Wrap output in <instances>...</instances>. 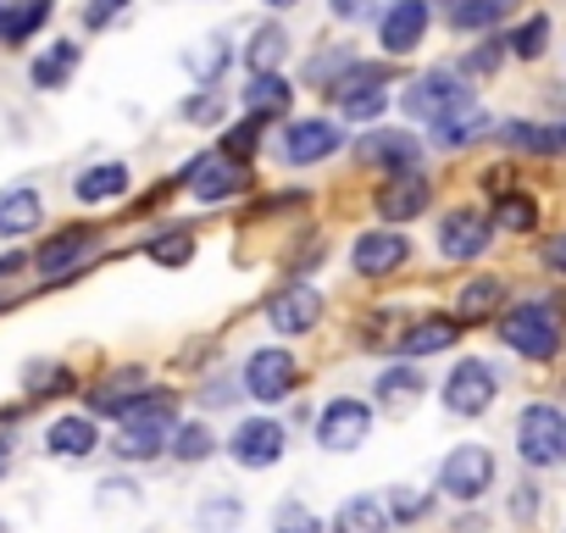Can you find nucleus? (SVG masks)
<instances>
[{
  "label": "nucleus",
  "mask_w": 566,
  "mask_h": 533,
  "mask_svg": "<svg viewBox=\"0 0 566 533\" xmlns=\"http://www.w3.org/2000/svg\"><path fill=\"white\" fill-rule=\"evenodd\" d=\"M123 428H117V456L123 461H156V456H167V439H172V428H178V400L167 395V389H150V395H139L123 417H117Z\"/></svg>",
  "instance_id": "nucleus-1"
},
{
  "label": "nucleus",
  "mask_w": 566,
  "mask_h": 533,
  "mask_svg": "<svg viewBox=\"0 0 566 533\" xmlns=\"http://www.w3.org/2000/svg\"><path fill=\"white\" fill-rule=\"evenodd\" d=\"M500 339H505L516 356H527V362H549V356L560 351V306H549V301H522V306H511V312L500 317Z\"/></svg>",
  "instance_id": "nucleus-2"
},
{
  "label": "nucleus",
  "mask_w": 566,
  "mask_h": 533,
  "mask_svg": "<svg viewBox=\"0 0 566 533\" xmlns=\"http://www.w3.org/2000/svg\"><path fill=\"white\" fill-rule=\"evenodd\" d=\"M389 84H395L389 67H378V62H350V67L328 84V101H334L350 123H373V117L389 106Z\"/></svg>",
  "instance_id": "nucleus-3"
},
{
  "label": "nucleus",
  "mask_w": 566,
  "mask_h": 533,
  "mask_svg": "<svg viewBox=\"0 0 566 533\" xmlns=\"http://www.w3.org/2000/svg\"><path fill=\"white\" fill-rule=\"evenodd\" d=\"M239 384H244V400H255V406H277V400H290V395L301 389V362L283 351V345H261V351L244 356Z\"/></svg>",
  "instance_id": "nucleus-4"
},
{
  "label": "nucleus",
  "mask_w": 566,
  "mask_h": 533,
  "mask_svg": "<svg viewBox=\"0 0 566 533\" xmlns=\"http://www.w3.org/2000/svg\"><path fill=\"white\" fill-rule=\"evenodd\" d=\"M461 106H472V90H467V79L450 73V67L422 73V79L400 95V112H406V117H422V123H439V117H450V112H461Z\"/></svg>",
  "instance_id": "nucleus-5"
},
{
  "label": "nucleus",
  "mask_w": 566,
  "mask_h": 533,
  "mask_svg": "<svg viewBox=\"0 0 566 533\" xmlns=\"http://www.w3.org/2000/svg\"><path fill=\"white\" fill-rule=\"evenodd\" d=\"M367 439H373V406L356 400V395H334V400L323 406V417H317V445H323L328 456H350V450H361Z\"/></svg>",
  "instance_id": "nucleus-6"
},
{
  "label": "nucleus",
  "mask_w": 566,
  "mask_h": 533,
  "mask_svg": "<svg viewBox=\"0 0 566 533\" xmlns=\"http://www.w3.org/2000/svg\"><path fill=\"white\" fill-rule=\"evenodd\" d=\"M283 450H290V428H283L277 417H244L228 439V461H239L244 472H266L283 461Z\"/></svg>",
  "instance_id": "nucleus-7"
},
{
  "label": "nucleus",
  "mask_w": 566,
  "mask_h": 533,
  "mask_svg": "<svg viewBox=\"0 0 566 533\" xmlns=\"http://www.w3.org/2000/svg\"><path fill=\"white\" fill-rule=\"evenodd\" d=\"M439 489H444L450 500H461V505L483 500V494L494 489V456H489V445H455V450L439 461Z\"/></svg>",
  "instance_id": "nucleus-8"
},
{
  "label": "nucleus",
  "mask_w": 566,
  "mask_h": 533,
  "mask_svg": "<svg viewBox=\"0 0 566 533\" xmlns=\"http://www.w3.org/2000/svg\"><path fill=\"white\" fill-rule=\"evenodd\" d=\"M494 395H500V378H494V367L478 362V356H461V362L450 367V378H444V411H450V417H483V411L494 406Z\"/></svg>",
  "instance_id": "nucleus-9"
},
{
  "label": "nucleus",
  "mask_w": 566,
  "mask_h": 533,
  "mask_svg": "<svg viewBox=\"0 0 566 533\" xmlns=\"http://www.w3.org/2000/svg\"><path fill=\"white\" fill-rule=\"evenodd\" d=\"M516 450L527 467H555L566 461V417L555 406H527L516 417Z\"/></svg>",
  "instance_id": "nucleus-10"
},
{
  "label": "nucleus",
  "mask_w": 566,
  "mask_h": 533,
  "mask_svg": "<svg viewBox=\"0 0 566 533\" xmlns=\"http://www.w3.org/2000/svg\"><path fill=\"white\" fill-rule=\"evenodd\" d=\"M184 184H189V195H195V200L217 206V200L244 195L250 167H244V161H233V156H222V150H211V156H200V161H189V167H184Z\"/></svg>",
  "instance_id": "nucleus-11"
},
{
  "label": "nucleus",
  "mask_w": 566,
  "mask_h": 533,
  "mask_svg": "<svg viewBox=\"0 0 566 533\" xmlns=\"http://www.w3.org/2000/svg\"><path fill=\"white\" fill-rule=\"evenodd\" d=\"M406 261H411V239L400 228H367L350 244V266L361 279H389V273H400Z\"/></svg>",
  "instance_id": "nucleus-12"
},
{
  "label": "nucleus",
  "mask_w": 566,
  "mask_h": 533,
  "mask_svg": "<svg viewBox=\"0 0 566 533\" xmlns=\"http://www.w3.org/2000/svg\"><path fill=\"white\" fill-rule=\"evenodd\" d=\"M339 150H345V134H339L334 117H301V123L283 128V161L290 167H317Z\"/></svg>",
  "instance_id": "nucleus-13"
},
{
  "label": "nucleus",
  "mask_w": 566,
  "mask_h": 533,
  "mask_svg": "<svg viewBox=\"0 0 566 533\" xmlns=\"http://www.w3.org/2000/svg\"><path fill=\"white\" fill-rule=\"evenodd\" d=\"M428 206H433V184H428L417 167L389 173V184L378 189V217H384V222H417Z\"/></svg>",
  "instance_id": "nucleus-14"
},
{
  "label": "nucleus",
  "mask_w": 566,
  "mask_h": 533,
  "mask_svg": "<svg viewBox=\"0 0 566 533\" xmlns=\"http://www.w3.org/2000/svg\"><path fill=\"white\" fill-rule=\"evenodd\" d=\"M317 317H323V295L312 290V284H290V290H277L272 301H266V323L277 328V334H312L317 328Z\"/></svg>",
  "instance_id": "nucleus-15"
},
{
  "label": "nucleus",
  "mask_w": 566,
  "mask_h": 533,
  "mask_svg": "<svg viewBox=\"0 0 566 533\" xmlns=\"http://www.w3.org/2000/svg\"><path fill=\"white\" fill-rule=\"evenodd\" d=\"M428 34V0H395V7L378 18V45L389 56H411Z\"/></svg>",
  "instance_id": "nucleus-16"
},
{
  "label": "nucleus",
  "mask_w": 566,
  "mask_h": 533,
  "mask_svg": "<svg viewBox=\"0 0 566 533\" xmlns=\"http://www.w3.org/2000/svg\"><path fill=\"white\" fill-rule=\"evenodd\" d=\"M433 239H439V255H450V261H478V255L489 250V239H494V222L478 217V211H450Z\"/></svg>",
  "instance_id": "nucleus-17"
},
{
  "label": "nucleus",
  "mask_w": 566,
  "mask_h": 533,
  "mask_svg": "<svg viewBox=\"0 0 566 533\" xmlns=\"http://www.w3.org/2000/svg\"><path fill=\"white\" fill-rule=\"evenodd\" d=\"M95 239H101V233H95L90 222H78V228H62V233H51V239L40 244L34 266H40V273H51V279H62V273H73V266H84V261H90Z\"/></svg>",
  "instance_id": "nucleus-18"
},
{
  "label": "nucleus",
  "mask_w": 566,
  "mask_h": 533,
  "mask_svg": "<svg viewBox=\"0 0 566 533\" xmlns=\"http://www.w3.org/2000/svg\"><path fill=\"white\" fill-rule=\"evenodd\" d=\"M95 450H101V428H95L90 411L56 417V422L45 428V456H56V461H90Z\"/></svg>",
  "instance_id": "nucleus-19"
},
{
  "label": "nucleus",
  "mask_w": 566,
  "mask_h": 533,
  "mask_svg": "<svg viewBox=\"0 0 566 533\" xmlns=\"http://www.w3.org/2000/svg\"><path fill=\"white\" fill-rule=\"evenodd\" d=\"M455 339H461V323H455V317H422V323H411V328L395 339V356H400V362L444 356Z\"/></svg>",
  "instance_id": "nucleus-20"
},
{
  "label": "nucleus",
  "mask_w": 566,
  "mask_h": 533,
  "mask_svg": "<svg viewBox=\"0 0 566 533\" xmlns=\"http://www.w3.org/2000/svg\"><path fill=\"white\" fill-rule=\"evenodd\" d=\"M356 161H367V167H389V173H406V167H417V139L400 134V128L361 134V139H356Z\"/></svg>",
  "instance_id": "nucleus-21"
},
{
  "label": "nucleus",
  "mask_w": 566,
  "mask_h": 533,
  "mask_svg": "<svg viewBox=\"0 0 566 533\" xmlns=\"http://www.w3.org/2000/svg\"><path fill=\"white\" fill-rule=\"evenodd\" d=\"M145 389V367H117L106 384L90 389V417H123Z\"/></svg>",
  "instance_id": "nucleus-22"
},
{
  "label": "nucleus",
  "mask_w": 566,
  "mask_h": 533,
  "mask_svg": "<svg viewBox=\"0 0 566 533\" xmlns=\"http://www.w3.org/2000/svg\"><path fill=\"white\" fill-rule=\"evenodd\" d=\"M40 222H45V200H40V189L18 184V189L0 195V239H23V233H34Z\"/></svg>",
  "instance_id": "nucleus-23"
},
{
  "label": "nucleus",
  "mask_w": 566,
  "mask_h": 533,
  "mask_svg": "<svg viewBox=\"0 0 566 533\" xmlns=\"http://www.w3.org/2000/svg\"><path fill=\"white\" fill-rule=\"evenodd\" d=\"M134 189V173L123 167V161H101V167H84L78 178H73V195L84 200V206H101V200H123Z\"/></svg>",
  "instance_id": "nucleus-24"
},
{
  "label": "nucleus",
  "mask_w": 566,
  "mask_h": 533,
  "mask_svg": "<svg viewBox=\"0 0 566 533\" xmlns=\"http://www.w3.org/2000/svg\"><path fill=\"white\" fill-rule=\"evenodd\" d=\"M56 12V0H7L0 7V45H23L29 34H40Z\"/></svg>",
  "instance_id": "nucleus-25"
},
{
  "label": "nucleus",
  "mask_w": 566,
  "mask_h": 533,
  "mask_svg": "<svg viewBox=\"0 0 566 533\" xmlns=\"http://www.w3.org/2000/svg\"><path fill=\"white\" fill-rule=\"evenodd\" d=\"M78 62H84V51H78L73 40H51V45L34 56L29 79H34V90H67V79L78 73Z\"/></svg>",
  "instance_id": "nucleus-26"
},
{
  "label": "nucleus",
  "mask_w": 566,
  "mask_h": 533,
  "mask_svg": "<svg viewBox=\"0 0 566 533\" xmlns=\"http://www.w3.org/2000/svg\"><path fill=\"white\" fill-rule=\"evenodd\" d=\"M483 134H489V112H483L478 101L433 123V145H439V150H467V145H472V139H483Z\"/></svg>",
  "instance_id": "nucleus-27"
},
{
  "label": "nucleus",
  "mask_w": 566,
  "mask_h": 533,
  "mask_svg": "<svg viewBox=\"0 0 566 533\" xmlns=\"http://www.w3.org/2000/svg\"><path fill=\"white\" fill-rule=\"evenodd\" d=\"M228 62H233V51H228L222 34H211V40H200L195 51H184V67H189V79H195L200 90H217L222 73H228Z\"/></svg>",
  "instance_id": "nucleus-28"
},
{
  "label": "nucleus",
  "mask_w": 566,
  "mask_h": 533,
  "mask_svg": "<svg viewBox=\"0 0 566 533\" xmlns=\"http://www.w3.org/2000/svg\"><path fill=\"white\" fill-rule=\"evenodd\" d=\"M328 533H389V511H384V500L356 494V500H345V505L334 511Z\"/></svg>",
  "instance_id": "nucleus-29"
},
{
  "label": "nucleus",
  "mask_w": 566,
  "mask_h": 533,
  "mask_svg": "<svg viewBox=\"0 0 566 533\" xmlns=\"http://www.w3.org/2000/svg\"><path fill=\"white\" fill-rule=\"evenodd\" d=\"M511 7H516V0H444V23L472 34V29H494Z\"/></svg>",
  "instance_id": "nucleus-30"
},
{
  "label": "nucleus",
  "mask_w": 566,
  "mask_h": 533,
  "mask_svg": "<svg viewBox=\"0 0 566 533\" xmlns=\"http://www.w3.org/2000/svg\"><path fill=\"white\" fill-rule=\"evenodd\" d=\"M290 101H295V90H290V79H277V73H255L250 90H244L250 117H283V112H290Z\"/></svg>",
  "instance_id": "nucleus-31"
},
{
  "label": "nucleus",
  "mask_w": 566,
  "mask_h": 533,
  "mask_svg": "<svg viewBox=\"0 0 566 533\" xmlns=\"http://www.w3.org/2000/svg\"><path fill=\"white\" fill-rule=\"evenodd\" d=\"M283 56H290V34H283L277 23H261V29L250 34V45H244L250 73H277V67H283Z\"/></svg>",
  "instance_id": "nucleus-32"
},
{
  "label": "nucleus",
  "mask_w": 566,
  "mask_h": 533,
  "mask_svg": "<svg viewBox=\"0 0 566 533\" xmlns=\"http://www.w3.org/2000/svg\"><path fill=\"white\" fill-rule=\"evenodd\" d=\"M500 301H505V284H500V279H472V284L461 290L455 312H461V323H483L489 312H500Z\"/></svg>",
  "instance_id": "nucleus-33"
},
{
  "label": "nucleus",
  "mask_w": 566,
  "mask_h": 533,
  "mask_svg": "<svg viewBox=\"0 0 566 533\" xmlns=\"http://www.w3.org/2000/svg\"><path fill=\"white\" fill-rule=\"evenodd\" d=\"M211 450H217V439H211V428H206V422H178V428H172V439H167V456H172V461H184V467L206 461Z\"/></svg>",
  "instance_id": "nucleus-34"
},
{
  "label": "nucleus",
  "mask_w": 566,
  "mask_h": 533,
  "mask_svg": "<svg viewBox=\"0 0 566 533\" xmlns=\"http://www.w3.org/2000/svg\"><path fill=\"white\" fill-rule=\"evenodd\" d=\"M239 522H244V505L233 494H211V500L195 505V527L200 533H239Z\"/></svg>",
  "instance_id": "nucleus-35"
},
{
  "label": "nucleus",
  "mask_w": 566,
  "mask_h": 533,
  "mask_svg": "<svg viewBox=\"0 0 566 533\" xmlns=\"http://www.w3.org/2000/svg\"><path fill=\"white\" fill-rule=\"evenodd\" d=\"M494 222H500V228H511V233H527V228L538 222V206H533V195H516V189H505V195L494 200Z\"/></svg>",
  "instance_id": "nucleus-36"
},
{
  "label": "nucleus",
  "mask_w": 566,
  "mask_h": 533,
  "mask_svg": "<svg viewBox=\"0 0 566 533\" xmlns=\"http://www.w3.org/2000/svg\"><path fill=\"white\" fill-rule=\"evenodd\" d=\"M145 255L156 261V266H189L195 261V233H156L150 244H145Z\"/></svg>",
  "instance_id": "nucleus-37"
},
{
  "label": "nucleus",
  "mask_w": 566,
  "mask_h": 533,
  "mask_svg": "<svg viewBox=\"0 0 566 533\" xmlns=\"http://www.w3.org/2000/svg\"><path fill=\"white\" fill-rule=\"evenodd\" d=\"M417 395H422V373H417V362L389 367V373L378 378V400H389V406H406V400H417Z\"/></svg>",
  "instance_id": "nucleus-38"
},
{
  "label": "nucleus",
  "mask_w": 566,
  "mask_h": 533,
  "mask_svg": "<svg viewBox=\"0 0 566 533\" xmlns=\"http://www.w3.org/2000/svg\"><path fill=\"white\" fill-rule=\"evenodd\" d=\"M272 533H328V522L312 505H301V500H283L272 511Z\"/></svg>",
  "instance_id": "nucleus-39"
},
{
  "label": "nucleus",
  "mask_w": 566,
  "mask_h": 533,
  "mask_svg": "<svg viewBox=\"0 0 566 533\" xmlns=\"http://www.w3.org/2000/svg\"><path fill=\"white\" fill-rule=\"evenodd\" d=\"M500 139H505V145H516V150H533V156L560 150L555 128H538V123H505V128H500Z\"/></svg>",
  "instance_id": "nucleus-40"
},
{
  "label": "nucleus",
  "mask_w": 566,
  "mask_h": 533,
  "mask_svg": "<svg viewBox=\"0 0 566 533\" xmlns=\"http://www.w3.org/2000/svg\"><path fill=\"white\" fill-rule=\"evenodd\" d=\"M384 511H389L395 522H422V516L433 511V494H422V489H411V483H400V489H389V500H384Z\"/></svg>",
  "instance_id": "nucleus-41"
},
{
  "label": "nucleus",
  "mask_w": 566,
  "mask_h": 533,
  "mask_svg": "<svg viewBox=\"0 0 566 533\" xmlns=\"http://www.w3.org/2000/svg\"><path fill=\"white\" fill-rule=\"evenodd\" d=\"M505 45H511L522 62H538V56H544V45H549V18H527V23H522Z\"/></svg>",
  "instance_id": "nucleus-42"
},
{
  "label": "nucleus",
  "mask_w": 566,
  "mask_h": 533,
  "mask_svg": "<svg viewBox=\"0 0 566 533\" xmlns=\"http://www.w3.org/2000/svg\"><path fill=\"white\" fill-rule=\"evenodd\" d=\"M23 384H29V395H67L73 389V373L67 367H56V362H29V373H23Z\"/></svg>",
  "instance_id": "nucleus-43"
},
{
  "label": "nucleus",
  "mask_w": 566,
  "mask_h": 533,
  "mask_svg": "<svg viewBox=\"0 0 566 533\" xmlns=\"http://www.w3.org/2000/svg\"><path fill=\"white\" fill-rule=\"evenodd\" d=\"M255 145H261V117H250V123H239V128L222 134V156H233V161H244Z\"/></svg>",
  "instance_id": "nucleus-44"
},
{
  "label": "nucleus",
  "mask_w": 566,
  "mask_h": 533,
  "mask_svg": "<svg viewBox=\"0 0 566 533\" xmlns=\"http://www.w3.org/2000/svg\"><path fill=\"white\" fill-rule=\"evenodd\" d=\"M128 7H134V0H84V29L101 34V29H112Z\"/></svg>",
  "instance_id": "nucleus-45"
},
{
  "label": "nucleus",
  "mask_w": 566,
  "mask_h": 533,
  "mask_svg": "<svg viewBox=\"0 0 566 533\" xmlns=\"http://www.w3.org/2000/svg\"><path fill=\"white\" fill-rule=\"evenodd\" d=\"M178 117H184V123H217V117H222V90H206V95L184 101Z\"/></svg>",
  "instance_id": "nucleus-46"
},
{
  "label": "nucleus",
  "mask_w": 566,
  "mask_h": 533,
  "mask_svg": "<svg viewBox=\"0 0 566 533\" xmlns=\"http://www.w3.org/2000/svg\"><path fill=\"white\" fill-rule=\"evenodd\" d=\"M239 389H244V384H239ZM239 389H233L228 378H211V384L200 389V406H206V411H233V406H239Z\"/></svg>",
  "instance_id": "nucleus-47"
},
{
  "label": "nucleus",
  "mask_w": 566,
  "mask_h": 533,
  "mask_svg": "<svg viewBox=\"0 0 566 533\" xmlns=\"http://www.w3.org/2000/svg\"><path fill=\"white\" fill-rule=\"evenodd\" d=\"M505 51H511L505 40H489V45H478V51L467 56V73H494V67L505 62Z\"/></svg>",
  "instance_id": "nucleus-48"
},
{
  "label": "nucleus",
  "mask_w": 566,
  "mask_h": 533,
  "mask_svg": "<svg viewBox=\"0 0 566 533\" xmlns=\"http://www.w3.org/2000/svg\"><path fill=\"white\" fill-rule=\"evenodd\" d=\"M328 12H334L339 23H367V18H373V0H328Z\"/></svg>",
  "instance_id": "nucleus-49"
},
{
  "label": "nucleus",
  "mask_w": 566,
  "mask_h": 533,
  "mask_svg": "<svg viewBox=\"0 0 566 533\" xmlns=\"http://www.w3.org/2000/svg\"><path fill=\"white\" fill-rule=\"evenodd\" d=\"M23 266H29V255H23V250H7V255H0V284H7V279H18Z\"/></svg>",
  "instance_id": "nucleus-50"
},
{
  "label": "nucleus",
  "mask_w": 566,
  "mask_h": 533,
  "mask_svg": "<svg viewBox=\"0 0 566 533\" xmlns=\"http://www.w3.org/2000/svg\"><path fill=\"white\" fill-rule=\"evenodd\" d=\"M544 261L555 266V273H566V233H555V239L544 244Z\"/></svg>",
  "instance_id": "nucleus-51"
},
{
  "label": "nucleus",
  "mask_w": 566,
  "mask_h": 533,
  "mask_svg": "<svg viewBox=\"0 0 566 533\" xmlns=\"http://www.w3.org/2000/svg\"><path fill=\"white\" fill-rule=\"evenodd\" d=\"M12 456H18V439H12V433H0V472L12 467Z\"/></svg>",
  "instance_id": "nucleus-52"
},
{
  "label": "nucleus",
  "mask_w": 566,
  "mask_h": 533,
  "mask_svg": "<svg viewBox=\"0 0 566 533\" xmlns=\"http://www.w3.org/2000/svg\"><path fill=\"white\" fill-rule=\"evenodd\" d=\"M511 511H516V516H527V511H538V494H527V489H522V494L511 500Z\"/></svg>",
  "instance_id": "nucleus-53"
},
{
  "label": "nucleus",
  "mask_w": 566,
  "mask_h": 533,
  "mask_svg": "<svg viewBox=\"0 0 566 533\" xmlns=\"http://www.w3.org/2000/svg\"><path fill=\"white\" fill-rule=\"evenodd\" d=\"M266 7H272V12H290V7H301V0H266Z\"/></svg>",
  "instance_id": "nucleus-54"
},
{
  "label": "nucleus",
  "mask_w": 566,
  "mask_h": 533,
  "mask_svg": "<svg viewBox=\"0 0 566 533\" xmlns=\"http://www.w3.org/2000/svg\"><path fill=\"white\" fill-rule=\"evenodd\" d=\"M555 139H560V145H566V123H560V128H555Z\"/></svg>",
  "instance_id": "nucleus-55"
},
{
  "label": "nucleus",
  "mask_w": 566,
  "mask_h": 533,
  "mask_svg": "<svg viewBox=\"0 0 566 533\" xmlns=\"http://www.w3.org/2000/svg\"><path fill=\"white\" fill-rule=\"evenodd\" d=\"M0 533H12V522H7V516H0Z\"/></svg>",
  "instance_id": "nucleus-56"
},
{
  "label": "nucleus",
  "mask_w": 566,
  "mask_h": 533,
  "mask_svg": "<svg viewBox=\"0 0 566 533\" xmlns=\"http://www.w3.org/2000/svg\"><path fill=\"white\" fill-rule=\"evenodd\" d=\"M0 7H7V0H0Z\"/></svg>",
  "instance_id": "nucleus-57"
}]
</instances>
